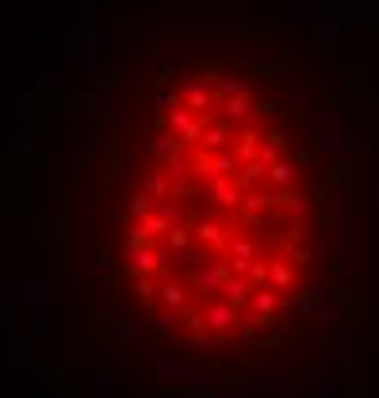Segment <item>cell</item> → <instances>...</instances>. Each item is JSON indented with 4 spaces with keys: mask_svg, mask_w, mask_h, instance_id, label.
I'll return each instance as SVG.
<instances>
[{
    "mask_svg": "<svg viewBox=\"0 0 379 398\" xmlns=\"http://www.w3.org/2000/svg\"><path fill=\"white\" fill-rule=\"evenodd\" d=\"M310 153L299 100L222 50L176 54L146 100L119 257L153 326L245 345L310 283Z\"/></svg>",
    "mask_w": 379,
    "mask_h": 398,
    "instance_id": "6da1fadb",
    "label": "cell"
}]
</instances>
